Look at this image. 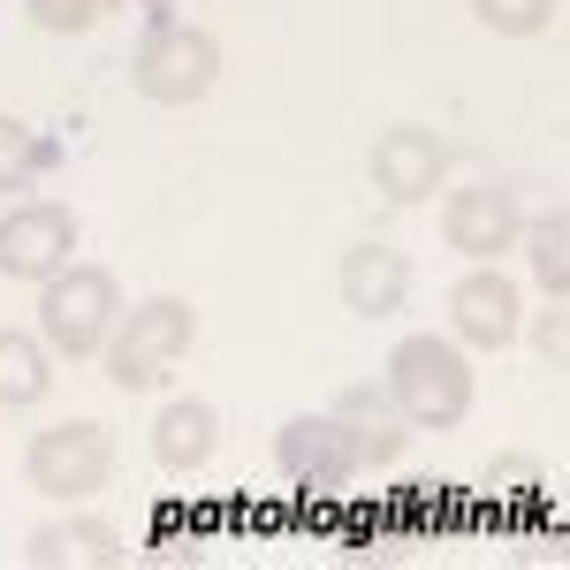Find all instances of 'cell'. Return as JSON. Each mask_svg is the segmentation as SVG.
<instances>
[{"label":"cell","instance_id":"14","mask_svg":"<svg viewBox=\"0 0 570 570\" xmlns=\"http://www.w3.org/2000/svg\"><path fill=\"white\" fill-rule=\"evenodd\" d=\"M214 449H220V411L206 395L160 403V419H153V456H160V472H206Z\"/></svg>","mask_w":570,"mask_h":570},{"label":"cell","instance_id":"10","mask_svg":"<svg viewBox=\"0 0 570 570\" xmlns=\"http://www.w3.org/2000/svg\"><path fill=\"white\" fill-rule=\"evenodd\" d=\"M335 426H343V441H351L357 472H389L395 456H403V441H411V419L395 411L389 389H343L335 395Z\"/></svg>","mask_w":570,"mask_h":570},{"label":"cell","instance_id":"19","mask_svg":"<svg viewBox=\"0 0 570 570\" xmlns=\"http://www.w3.org/2000/svg\"><path fill=\"white\" fill-rule=\"evenodd\" d=\"M23 8H31V23H39V31H53V39H77V31H91V23H99L115 0H23Z\"/></svg>","mask_w":570,"mask_h":570},{"label":"cell","instance_id":"4","mask_svg":"<svg viewBox=\"0 0 570 570\" xmlns=\"http://www.w3.org/2000/svg\"><path fill=\"white\" fill-rule=\"evenodd\" d=\"M115 312H122V289L107 266H61L39 297V343L61 357H99L115 335Z\"/></svg>","mask_w":570,"mask_h":570},{"label":"cell","instance_id":"3","mask_svg":"<svg viewBox=\"0 0 570 570\" xmlns=\"http://www.w3.org/2000/svg\"><path fill=\"white\" fill-rule=\"evenodd\" d=\"M214 77H220V39L198 31V23H183V16H160L130 46V85L153 107H190V99L214 91Z\"/></svg>","mask_w":570,"mask_h":570},{"label":"cell","instance_id":"5","mask_svg":"<svg viewBox=\"0 0 570 570\" xmlns=\"http://www.w3.org/2000/svg\"><path fill=\"white\" fill-rule=\"evenodd\" d=\"M23 480L39 487L46 502H91L99 487L115 480V441L99 419H61V426H39L31 449H23Z\"/></svg>","mask_w":570,"mask_h":570},{"label":"cell","instance_id":"11","mask_svg":"<svg viewBox=\"0 0 570 570\" xmlns=\"http://www.w3.org/2000/svg\"><path fill=\"white\" fill-rule=\"evenodd\" d=\"M274 464H282V480L320 487V494H335V487L357 472V456H351V441H343V426H335V411H327V419H289V426L274 434Z\"/></svg>","mask_w":570,"mask_h":570},{"label":"cell","instance_id":"2","mask_svg":"<svg viewBox=\"0 0 570 570\" xmlns=\"http://www.w3.org/2000/svg\"><path fill=\"white\" fill-rule=\"evenodd\" d=\"M198 343V312L183 297H145L122 312V327L107 335V381L122 395H145L168 381V365H183V351Z\"/></svg>","mask_w":570,"mask_h":570},{"label":"cell","instance_id":"20","mask_svg":"<svg viewBox=\"0 0 570 570\" xmlns=\"http://www.w3.org/2000/svg\"><path fill=\"white\" fill-rule=\"evenodd\" d=\"M532 343H540V365H548V373H563V365H570V343H563V297H548L540 327H532Z\"/></svg>","mask_w":570,"mask_h":570},{"label":"cell","instance_id":"15","mask_svg":"<svg viewBox=\"0 0 570 570\" xmlns=\"http://www.w3.org/2000/svg\"><path fill=\"white\" fill-rule=\"evenodd\" d=\"M46 389H53L46 343H39V335L0 327V411H31V403H46Z\"/></svg>","mask_w":570,"mask_h":570},{"label":"cell","instance_id":"6","mask_svg":"<svg viewBox=\"0 0 570 570\" xmlns=\"http://www.w3.org/2000/svg\"><path fill=\"white\" fill-rule=\"evenodd\" d=\"M518 228H525V214H518V190L510 183H456L441 198V244L472 266H494L518 244Z\"/></svg>","mask_w":570,"mask_h":570},{"label":"cell","instance_id":"18","mask_svg":"<svg viewBox=\"0 0 570 570\" xmlns=\"http://www.w3.org/2000/svg\"><path fill=\"white\" fill-rule=\"evenodd\" d=\"M39 168H46V145L16 115H0V198L23 190V183H39Z\"/></svg>","mask_w":570,"mask_h":570},{"label":"cell","instance_id":"9","mask_svg":"<svg viewBox=\"0 0 570 570\" xmlns=\"http://www.w3.org/2000/svg\"><path fill=\"white\" fill-rule=\"evenodd\" d=\"M449 327L464 351H502L518 335V282L494 274V266H472L456 289H449Z\"/></svg>","mask_w":570,"mask_h":570},{"label":"cell","instance_id":"8","mask_svg":"<svg viewBox=\"0 0 570 570\" xmlns=\"http://www.w3.org/2000/svg\"><path fill=\"white\" fill-rule=\"evenodd\" d=\"M365 168H373V190L389 206H426L441 190V176H449V145L426 122H389V130L373 137Z\"/></svg>","mask_w":570,"mask_h":570},{"label":"cell","instance_id":"17","mask_svg":"<svg viewBox=\"0 0 570 570\" xmlns=\"http://www.w3.org/2000/svg\"><path fill=\"white\" fill-rule=\"evenodd\" d=\"M472 16H480L494 39H540L563 16V0H472Z\"/></svg>","mask_w":570,"mask_h":570},{"label":"cell","instance_id":"1","mask_svg":"<svg viewBox=\"0 0 570 570\" xmlns=\"http://www.w3.org/2000/svg\"><path fill=\"white\" fill-rule=\"evenodd\" d=\"M389 395L395 411L426 434H449L472 419V365H464V343L449 335H403L389 357Z\"/></svg>","mask_w":570,"mask_h":570},{"label":"cell","instance_id":"12","mask_svg":"<svg viewBox=\"0 0 570 570\" xmlns=\"http://www.w3.org/2000/svg\"><path fill=\"white\" fill-rule=\"evenodd\" d=\"M23 556L39 570H122L130 540H122V525H107V518H53V525L31 532Z\"/></svg>","mask_w":570,"mask_h":570},{"label":"cell","instance_id":"7","mask_svg":"<svg viewBox=\"0 0 570 570\" xmlns=\"http://www.w3.org/2000/svg\"><path fill=\"white\" fill-rule=\"evenodd\" d=\"M69 259H77V214L69 206L31 198V206L0 214V274L8 282H53Z\"/></svg>","mask_w":570,"mask_h":570},{"label":"cell","instance_id":"13","mask_svg":"<svg viewBox=\"0 0 570 570\" xmlns=\"http://www.w3.org/2000/svg\"><path fill=\"white\" fill-rule=\"evenodd\" d=\"M403 297H411V259L395 252V244H351L343 252V305L357 312V320H389V312H403Z\"/></svg>","mask_w":570,"mask_h":570},{"label":"cell","instance_id":"21","mask_svg":"<svg viewBox=\"0 0 570 570\" xmlns=\"http://www.w3.org/2000/svg\"><path fill=\"white\" fill-rule=\"evenodd\" d=\"M518 480H532V464H525V456H510V464H494V487H518Z\"/></svg>","mask_w":570,"mask_h":570},{"label":"cell","instance_id":"16","mask_svg":"<svg viewBox=\"0 0 570 570\" xmlns=\"http://www.w3.org/2000/svg\"><path fill=\"white\" fill-rule=\"evenodd\" d=\"M518 244H525L540 289H548V297H570V214L563 206H548L532 228H518Z\"/></svg>","mask_w":570,"mask_h":570}]
</instances>
